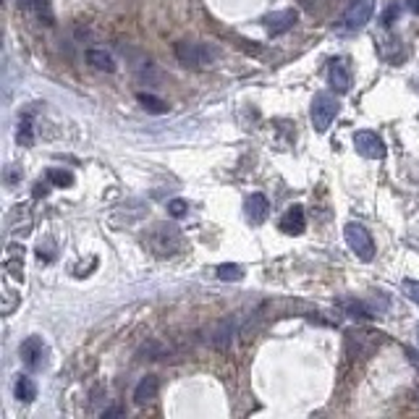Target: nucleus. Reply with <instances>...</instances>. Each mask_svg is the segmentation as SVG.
I'll return each mask as SVG.
<instances>
[{"label":"nucleus","instance_id":"9d476101","mask_svg":"<svg viewBox=\"0 0 419 419\" xmlns=\"http://www.w3.org/2000/svg\"><path fill=\"white\" fill-rule=\"evenodd\" d=\"M244 210H247V220L252 226H259V223H265L267 212H270V202H267L265 194H252L247 205H244Z\"/></svg>","mask_w":419,"mask_h":419},{"label":"nucleus","instance_id":"1a4fd4ad","mask_svg":"<svg viewBox=\"0 0 419 419\" xmlns=\"http://www.w3.org/2000/svg\"><path fill=\"white\" fill-rule=\"evenodd\" d=\"M331 84L336 92L351 89V66H348L346 58H333L331 61Z\"/></svg>","mask_w":419,"mask_h":419},{"label":"nucleus","instance_id":"aec40b11","mask_svg":"<svg viewBox=\"0 0 419 419\" xmlns=\"http://www.w3.org/2000/svg\"><path fill=\"white\" fill-rule=\"evenodd\" d=\"M16 139H19V145H24V147H29L34 142V139H32V126H29V121H26V118L19 123Z\"/></svg>","mask_w":419,"mask_h":419},{"label":"nucleus","instance_id":"4be33fe9","mask_svg":"<svg viewBox=\"0 0 419 419\" xmlns=\"http://www.w3.org/2000/svg\"><path fill=\"white\" fill-rule=\"evenodd\" d=\"M401 289H403V294L414 301V304H419V281H403Z\"/></svg>","mask_w":419,"mask_h":419},{"label":"nucleus","instance_id":"423d86ee","mask_svg":"<svg viewBox=\"0 0 419 419\" xmlns=\"http://www.w3.org/2000/svg\"><path fill=\"white\" fill-rule=\"evenodd\" d=\"M19 354H21V359H24V364L29 370H40L42 364H45V356H48V346H45V341L40 336H29L21 343Z\"/></svg>","mask_w":419,"mask_h":419},{"label":"nucleus","instance_id":"4468645a","mask_svg":"<svg viewBox=\"0 0 419 419\" xmlns=\"http://www.w3.org/2000/svg\"><path fill=\"white\" fill-rule=\"evenodd\" d=\"M137 100H139V103H142V108H145L147 113H155V115L168 113V103H162L160 97H155V95H145V92H139Z\"/></svg>","mask_w":419,"mask_h":419},{"label":"nucleus","instance_id":"f3484780","mask_svg":"<svg viewBox=\"0 0 419 419\" xmlns=\"http://www.w3.org/2000/svg\"><path fill=\"white\" fill-rule=\"evenodd\" d=\"M48 181L53 186H71L73 184V173L71 170H63V168H48Z\"/></svg>","mask_w":419,"mask_h":419},{"label":"nucleus","instance_id":"20e7f679","mask_svg":"<svg viewBox=\"0 0 419 419\" xmlns=\"http://www.w3.org/2000/svg\"><path fill=\"white\" fill-rule=\"evenodd\" d=\"M356 152L367 157V160H383L386 157V142L375 134V131H356L354 134Z\"/></svg>","mask_w":419,"mask_h":419},{"label":"nucleus","instance_id":"6ab92c4d","mask_svg":"<svg viewBox=\"0 0 419 419\" xmlns=\"http://www.w3.org/2000/svg\"><path fill=\"white\" fill-rule=\"evenodd\" d=\"M3 267L11 273V278H16V281H24V262H21V257H9L6 262H3Z\"/></svg>","mask_w":419,"mask_h":419},{"label":"nucleus","instance_id":"393cba45","mask_svg":"<svg viewBox=\"0 0 419 419\" xmlns=\"http://www.w3.org/2000/svg\"><path fill=\"white\" fill-rule=\"evenodd\" d=\"M417 341H419V328H417Z\"/></svg>","mask_w":419,"mask_h":419},{"label":"nucleus","instance_id":"f257e3e1","mask_svg":"<svg viewBox=\"0 0 419 419\" xmlns=\"http://www.w3.org/2000/svg\"><path fill=\"white\" fill-rule=\"evenodd\" d=\"M176 58L186 68H205L210 66L215 58H220V50L215 45H210V42H189V40H181L176 45Z\"/></svg>","mask_w":419,"mask_h":419},{"label":"nucleus","instance_id":"5701e85b","mask_svg":"<svg viewBox=\"0 0 419 419\" xmlns=\"http://www.w3.org/2000/svg\"><path fill=\"white\" fill-rule=\"evenodd\" d=\"M395 16H398V6H390V9L386 11V16H383V24L390 26V24H393Z\"/></svg>","mask_w":419,"mask_h":419},{"label":"nucleus","instance_id":"7ed1b4c3","mask_svg":"<svg viewBox=\"0 0 419 419\" xmlns=\"http://www.w3.org/2000/svg\"><path fill=\"white\" fill-rule=\"evenodd\" d=\"M343 236H346L348 249L354 252L359 259L370 262V259L375 257V244H372V236H370V231L362 226V223H348L346 231H343Z\"/></svg>","mask_w":419,"mask_h":419},{"label":"nucleus","instance_id":"ddd939ff","mask_svg":"<svg viewBox=\"0 0 419 419\" xmlns=\"http://www.w3.org/2000/svg\"><path fill=\"white\" fill-rule=\"evenodd\" d=\"M14 393H16V398L21 403H32L34 398H37V386H34L32 378L21 375V378L16 380V388H14Z\"/></svg>","mask_w":419,"mask_h":419},{"label":"nucleus","instance_id":"f8f14e48","mask_svg":"<svg viewBox=\"0 0 419 419\" xmlns=\"http://www.w3.org/2000/svg\"><path fill=\"white\" fill-rule=\"evenodd\" d=\"M157 388H160V383H157V378H152V375H147V378L139 380V386L134 388V401L139 403V406H145V403H150L157 395Z\"/></svg>","mask_w":419,"mask_h":419},{"label":"nucleus","instance_id":"b1692460","mask_svg":"<svg viewBox=\"0 0 419 419\" xmlns=\"http://www.w3.org/2000/svg\"><path fill=\"white\" fill-rule=\"evenodd\" d=\"M409 9L419 16V0H409Z\"/></svg>","mask_w":419,"mask_h":419},{"label":"nucleus","instance_id":"a211bd4d","mask_svg":"<svg viewBox=\"0 0 419 419\" xmlns=\"http://www.w3.org/2000/svg\"><path fill=\"white\" fill-rule=\"evenodd\" d=\"M218 278H220V281H242V278H244V267L226 262V265L218 267Z\"/></svg>","mask_w":419,"mask_h":419},{"label":"nucleus","instance_id":"dca6fc26","mask_svg":"<svg viewBox=\"0 0 419 419\" xmlns=\"http://www.w3.org/2000/svg\"><path fill=\"white\" fill-rule=\"evenodd\" d=\"M341 306L346 309L351 317H375L370 306L364 304V301H356V299H341Z\"/></svg>","mask_w":419,"mask_h":419},{"label":"nucleus","instance_id":"412c9836","mask_svg":"<svg viewBox=\"0 0 419 419\" xmlns=\"http://www.w3.org/2000/svg\"><path fill=\"white\" fill-rule=\"evenodd\" d=\"M186 210H189V205H186L184 200H170L168 202V212L173 215V218H184Z\"/></svg>","mask_w":419,"mask_h":419},{"label":"nucleus","instance_id":"2eb2a0df","mask_svg":"<svg viewBox=\"0 0 419 419\" xmlns=\"http://www.w3.org/2000/svg\"><path fill=\"white\" fill-rule=\"evenodd\" d=\"M87 61L95 66V68H100V71H115L113 58L108 56L105 50H89V53H87Z\"/></svg>","mask_w":419,"mask_h":419},{"label":"nucleus","instance_id":"f03ea898","mask_svg":"<svg viewBox=\"0 0 419 419\" xmlns=\"http://www.w3.org/2000/svg\"><path fill=\"white\" fill-rule=\"evenodd\" d=\"M338 100L328 92H320V95H314L312 100V108H309V118H312V126L314 131H328V126L333 123V118L338 115Z\"/></svg>","mask_w":419,"mask_h":419},{"label":"nucleus","instance_id":"9b49d317","mask_svg":"<svg viewBox=\"0 0 419 419\" xmlns=\"http://www.w3.org/2000/svg\"><path fill=\"white\" fill-rule=\"evenodd\" d=\"M281 231L291 236H299L304 231V207L301 205H294V207L286 210V215L281 218Z\"/></svg>","mask_w":419,"mask_h":419},{"label":"nucleus","instance_id":"39448f33","mask_svg":"<svg viewBox=\"0 0 419 419\" xmlns=\"http://www.w3.org/2000/svg\"><path fill=\"white\" fill-rule=\"evenodd\" d=\"M372 16V0H354L348 11L343 14L341 19V29L343 32H356V29H362Z\"/></svg>","mask_w":419,"mask_h":419},{"label":"nucleus","instance_id":"6e6552de","mask_svg":"<svg viewBox=\"0 0 419 419\" xmlns=\"http://www.w3.org/2000/svg\"><path fill=\"white\" fill-rule=\"evenodd\" d=\"M155 234L160 236L162 244L152 242V249L157 252V254H176L178 249H181V234H178V228L173 226H155Z\"/></svg>","mask_w":419,"mask_h":419},{"label":"nucleus","instance_id":"0eeeda50","mask_svg":"<svg viewBox=\"0 0 419 419\" xmlns=\"http://www.w3.org/2000/svg\"><path fill=\"white\" fill-rule=\"evenodd\" d=\"M262 24H265V29L273 34V37H281V34H286L289 29H294V24H296V11L294 9L273 11V14H267V16L262 19Z\"/></svg>","mask_w":419,"mask_h":419}]
</instances>
